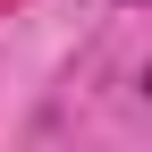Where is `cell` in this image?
Returning <instances> with one entry per match:
<instances>
[{"label": "cell", "instance_id": "1", "mask_svg": "<svg viewBox=\"0 0 152 152\" xmlns=\"http://www.w3.org/2000/svg\"><path fill=\"white\" fill-rule=\"evenodd\" d=\"M144 93H152V59H144Z\"/></svg>", "mask_w": 152, "mask_h": 152}, {"label": "cell", "instance_id": "2", "mask_svg": "<svg viewBox=\"0 0 152 152\" xmlns=\"http://www.w3.org/2000/svg\"><path fill=\"white\" fill-rule=\"evenodd\" d=\"M127 9H144V0H127Z\"/></svg>", "mask_w": 152, "mask_h": 152}]
</instances>
